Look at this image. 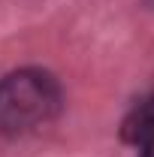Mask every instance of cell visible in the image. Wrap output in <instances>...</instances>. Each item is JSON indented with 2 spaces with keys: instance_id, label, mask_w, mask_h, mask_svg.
Returning a JSON list of instances; mask_svg holds the SVG:
<instances>
[{
  "instance_id": "obj_2",
  "label": "cell",
  "mask_w": 154,
  "mask_h": 157,
  "mask_svg": "<svg viewBox=\"0 0 154 157\" xmlns=\"http://www.w3.org/2000/svg\"><path fill=\"white\" fill-rule=\"evenodd\" d=\"M121 139L127 145H148L154 142V91L130 106V112L121 121Z\"/></svg>"
},
{
  "instance_id": "obj_3",
  "label": "cell",
  "mask_w": 154,
  "mask_h": 157,
  "mask_svg": "<svg viewBox=\"0 0 154 157\" xmlns=\"http://www.w3.org/2000/svg\"><path fill=\"white\" fill-rule=\"evenodd\" d=\"M142 157H154V142H148V145H142Z\"/></svg>"
},
{
  "instance_id": "obj_1",
  "label": "cell",
  "mask_w": 154,
  "mask_h": 157,
  "mask_svg": "<svg viewBox=\"0 0 154 157\" xmlns=\"http://www.w3.org/2000/svg\"><path fill=\"white\" fill-rule=\"evenodd\" d=\"M64 109V88L48 70L24 67L0 78V133L21 136L52 124Z\"/></svg>"
}]
</instances>
